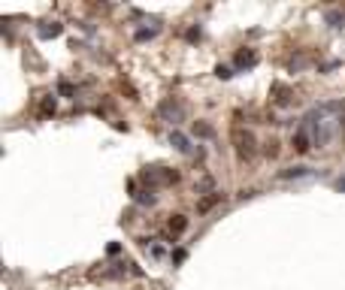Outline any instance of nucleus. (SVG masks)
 Returning <instances> with one entry per match:
<instances>
[{
	"label": "nucleus",
	"instance_id": "dca6fc26",
	"mask_svg": "<svg viewBox=\"0 0 345 290\" xmlns=\"http://www.w3.org/2000/svg\"><path fill=\"white\" fill-rule=\"evenodd\" d=\"M58 88H61V94H73V85H70V82H61Z\"/></svg>",
	"mask_w": 345,
	"mask_h": 290
},
{
	"label": "nucleus",
	"instance_id": "39448f33",
	"mask_svg": "<svg viewBox=\"0 0 345 290\" xmlns=\"http://www.w3.org/2000/svg\"><path fill=\"white\" fill-rule=\"evenodd\" d=\"M294 148H297V151H303V154L312 148V136H309V130H306L303 124H300V127H297V133H294Z\"/></svg>",
	"mask_w": 345,
	"mask_h": 290
},
{
	"label": "nucleus",
	"instance_id": "20e7f679",
	"mask_svg": "<svg viewBox=\"0 0 345 290\" xmlns=\"http://www.w3.org/2000/svg\"><path fill=\"white\" fill-rule=\"evenodd\" d=\"M233 139H236V154H239V157H251V154H254V136H251L248 130L236 127V130H233Z\"/></svg>",
	"mask_w": 345,
	"mask_h": 290
},
{
	"label": "nucleus",
	"instance_id": "f257e3e1",
	"mask_svg": "<svg viewBox=\"0 0 345 290\" xmlns=\"http://www.w3.org/2000/svg\"><path fill=\"white\" fill-rule=\"evenodd\" d=\"M342 112V103L339 100H330V103H321V106H315L309 115L303 118V127L309 130V136H312V145H318V148H324V145L336 136V127H339V121H336V115Z\"/></svg>",
	"mask_w": 345,
	"mask_h": 290
},
{
	"label": "nucleus",
	"instance_id": "4468645a",
	"mask_svg": "<svg viewBox=\"0 0 345 290\" xmlns=\"http://www.w3.org/2000/svg\"><path fill=\"white\" fill-rule=\"evenodd\" d=\"M194 133H197V136H212V127L203 124V121H197V124H194Z\"/></svg>",
	"mask_w": 345,
	"mask_h": 290
},
{
	"label": "nucleus",
	"instance_id": "7ed1b4c3",
	"mask_svg": "<svg viewBox=\"0 0 345 290\" xmlns=\"http://www.w3.org/2000/svg\"><path fill=\"white\" fill-rule=\"evenodd\" d=\"M142 178L148 181V188H155V185H173V181L179 178L173 169H164V166H148L142 172Z\"/></svg>",
	"mask_w": 345,
	"mask_h": 290
},
{
	"label": "nucleus",
	"instance_id": "9d476101",
	"mask_svg": "<svg viewBox=\"0 0 345 290\" xmlns=\"http://www.w3.org/2000/svg\"><path fill=\"white\" fill-rule=\"evenodd\" d=\"M133 200H136V203H142V206H155V203H158V197H155V191H151V188H148V191H142V194H133Z\"/></svg>",
	"mask_w": 345,
	"mask_h": 290
},
{
	"label": "nucleus",
	"instance_id": "2eb2a0df",
	"mask_svg": "<svg viewBox=\"0 0 345 290\" xmlns=\"http://www.w3.org/2000/svg\"><path fill=\"white\" fill-rule=\"evenodd\" d=\"M215 76L218 79H230V76H233V70H230V67H215Z\"/></svg>",
	"mask_w": 345,
	"mask_h": 290
},
{
	"label": "nucleus",
	"instance_id": "9b49d317",
	"mask_svg": "<svg viewBox=\"0 0 345 290\" xmlns=\"http://www.w3.org/2000/svg\"><path fill=\"white\" fill-rule=\"evenodd\" d=\"M236 64H239V67H254V64H257V55H254V52H239V55H236Z\"/></svg>",
	"mask_w": 345,
	"mask_h": 290
},
{
	"label": "nucleus",
	"instance_id": "0eeeda50",
	"mask_svg": "<svg viewBox=\"0 0 345 290\" xmlns=\"http://www.w3.org/2000/svg\"><path fill=\"white\" fill-rule=\"evenodd\" d=\"M55 109H58V100H55V94H46V97H43V106H40V118H49V115H55Z\"/></svg>",
	"mask_w": 345,
	"mask_h": 290
},
{
	"label": "nucleus",
	"instance_id": "1a4fd4ad",
	"mask_svg": "<svg viewBox=\"0 0 345 290\" xmlns=\"http://www.w3.org/2000/svg\"><path fill=\"white\" fill-rule=\"evenodd\" d=\"M61 33V24L58 21H46L43 27H40V36H43V40H49V36H58Z\"/></svg>",
	"mask_w": 345,
	"mask_h": 290
},
{
	"label": "nucleus",
	"instance_id": "6e6552de",
	"mask_svg": "<svg viewBox=\"0 0 345 290\" xmlns=\"http://www.w3.org/2000/svg\"><path fill=\"white\" fill-rule=\"evenodd\" d=\"M303 175H309V166H288L279 172V178H303Z\"/></svg>",
	"mask_w": 345,
	"mask_h": 290
},
{
	"label": "nucleus",
	"instance_id": "ddd939ff",
	"mask_svg": "<svg viewBox=\"0 0 345 290\" xmlns=\"http://www.w3.org/2000/svg\"><path fill=\"white\" fill-rule=\"evenodd\" d=\"M185 227H188V221H185V218H182V215H176V221H173V218H170V230H173V233H182Z\"/></svg>",
	"mask_w": 345,
	"mask_h": 290
},
{
	"label": "nucleus",
	"instance_id": "f3484780",
	"mask_svg": "<svg viewBox=\"0 0 345 290\" xmlns=\"http://www.w3.org/2000/svg\"><path fill=\"white\" fill-rule=\"evenodd\" d=\"M336 191H342V194H345V175H342V178L336 181Z\"/></svg>",
	"mask_w": 345,
	"mask_h": 290
},
{
	"label": "nucleus",
	"instance_id": "f8f14e48",
	"mask_svg": "<svg viewBox=\"0 0 345 290\" xmlns=\"http://www.w3.org/2000/svg\"><path fill=\"white\" fill-rule=\"evenodd\" d=\"M158 33H161V27H142V30H136V40L145 43V40H155Z\"/></svg>",
	"mask_w": 345,
	"mask_h": 290
},
{
	"label": "nucleus",
	"instance_id": "f03ea898",
	"mask_svg": "<svg viewBox=\"0 0 345 290\" xmlns=\"http://www.w3.org/2000/svg\"><path fill=\"white\" fill-rule=\"evenodd\" d=\"M158 115H161L164 121H170V124H179V121H185V106H182L179 100L167 97V100L158 106Z\"/></svg>",
	"mask_w": 345,
	"mask_h": 290
},
{
	"label": "nucleus",
	"instance_id": "423d86ee",
	"mask_svg": "<svg viewBox=\"0 0 345 290\" xmlns=\"http://www.w3.org/2000/svg\"><path fill=\"white\" fill-rule=\"evenodd\" d=\"M170 145L179 151V154H191V139L185 136V133H179V130H173L170 133Z\"/></svg>",
	"mask_w": 345,
	"mask_h": 290
}]
</instances>
